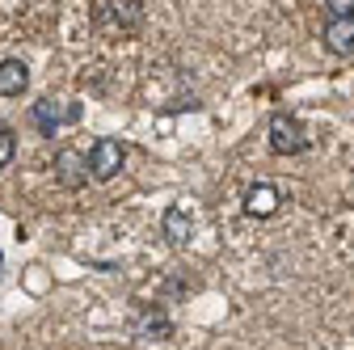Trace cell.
Listing matches in <instances>:
<instances>
[{
  "instance_id": "cell-9",
  "label": "cell",
  "mask_w": 354,
  "mask_h": 350,
  "mask_svg": "<svg viewBox=\"0 0 354 350\" xmlns=\"http://www.w3.org/2000/svg\"><path fill=\"white\" fill-rule=\"evenodd\" d=\"M136 329H140L148 342H165V338H173V321H169L160 308H144L140 321H136Z\"/></svg>"
},
{
  "instance_id": "cell-7",
  "label": "cell",
  "mask_w": 354,
  "mask_h": 350,
  "mask_svg": "<svg viewBox=\"0 0 354 350\" xmlns=\"http://www.w3.org/2000/svg\"><path fill=\"white\" fill-rule=\"evenodd\" d=\"M30 89V68L21 59H0V98H21Z\"/></svg>"
},
{
  "instance_id": "cell-8",
  "label": "cell",
  "mask_w": 354,
  "mask_h": 350,
  "mask_svg": "<svg viewBox=\"0 0 354 350\" xmlns=\"http://www.w3.org/2000/svg\"><path fill=\"white\" fill-rule=\"evenodd\" d=\"M325 47L333 55H354V17H333L325 26Z\"/></svg>"
},
{
  "instance_id": "cell-11",
  "label": "cell",
  "mask_w": 354,
  "mask_h": 350,
  "mask_svg": "<svg viewBox=\"0 0 354 350\" xmlns=\"http://www.w3.org/2000/svg\"><path fill=\"white\" fill-rule=\"evenodd\" d=\"M325 9L333 17H354V0H325Z\"/></svg>"
},
{
  "instance_id": "cell-2",
  "label": "cell",
  "mask_w": 354,
  "mask_h": 350,
  "mask_svg": "<svg viewBox=\"0 0 354 350\" xmlns=\"http://www.w3.org/2000/svg\"><path fill=\"white\" fill-rule=\"evenodd\" d=\"M266 136H270V148L279 156H299L308 148V136H304V122L295 114H274L270 127H266Z\"/></svg>"
},
{
  "instance_id": "cell-6",
  "label": "cell",
  "mask_w": 354,
  "mask_h": 350,
  "mask_svg": "<svg viewBox=\"0 0 354 350\" xmlns=\"http://www.w3.org/2000/svg\"><path fill=\"white\" fill-rule=\"evenodd\" d=\"M30 118H34V127L42 131V136H55V131H59V122H64V118H76V106L59 110V102H55V98H42V102H34Z\"/></svg>"
},
{
  "instance_id": "cell-1",
  "label": "cell",
  "mask_w": 354,
  "mask_h": 350,
  "mask_svg": "<svg viewBox=\"0 0 354 350\" xmlns=\"http://www.w3.org/2000/svg\"><path fill=\"white\" fill-rule=\"evenodd\" d=\"M122 165H127V148L114 136L93 140V148H88V178L93 182H114L122 173Z\"/></svg>"
},
{
  "instance_id": "cell-3",
  "label": "cell",
  "mask_w": 354,
  "mask_h": 350,
  "mask_svg": "<svg viewBox=\"0 0 354 350\" xmlns=\"http://www.w3.org/2000/svg\"><path fill=\"white\" fill-rule=\"evenodd\" d=\"M55 182L64 190H80L88 182V156L76 152V148H59L55 152Z\"/></svg>"
},
{
  "instance_id": "cell-5",
  "label": "cell",
  "mask_w": 354,
  "mask_h": 350,
  "mask_svg": "<svg viewBox=\"0 0 354 350\" xmlns=\"http://www.w3.org/2000/svg\"><path fill=\"white\" fill-rule=\"evenodd\" d=\"M160 232H165L169 245H186L190 232H194V215H190V207H182V203L165 207V215H160Z\"/></svg>"
},
{
  "instance_id": "cell-10",
  "label": "cell",
  "mask_w": 354,
  "mask_h": 350,
  "mask_svg": "<svg viewBox=\"0 0 354 350\" xmlns=\"http://www.w3.org/2000/svg\"><path fill=\"white\" fill-rule=\"evenodd\" d=\"M17 152V136H13V127L9 122H0V169H5Z\"/></svg>"
},
{
  "instance_id": "cell-4",
  "label": "cell",
  "mask_w": 354,
  "mask_h": 350,
  "mask_svg": "<svg viewBox=\"0 0 354 350\" xmlns=\"http://www.w3.org/2000/svg\"><path fill=\"white\" fill-rule=\"evenodd\" d=\"M279 207H283V194L274 182H253L245 190V215H253V220H270Z\"/></svg>"
}]
</instances>
